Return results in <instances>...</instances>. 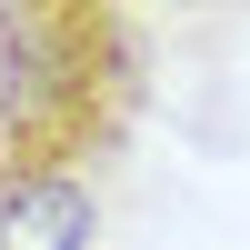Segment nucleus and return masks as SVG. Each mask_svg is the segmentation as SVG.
I'll list each match as a JSON object with an SVG mask.
<instances>
[{
    "instance_id": "1",
    "label": "nucleus",
    "mask_w": 250,
    "mask_h": 250,
    "mask_svg": "<svg viewBox=\"0 0 250 250\" xmlns=\"http://www.w3.org/2000/svg\"><path fill=\"white\" fill-rule=\"evenodd\" d=\"M150 110V30L120 0H0V210L100 190Z\"/></svg>"
},
{
    "instance_id": "2",
    "label": "nucleus",
    "mask_w": 250,
    "mask_h": 250,
    "mask_svg": "<svg viewBox=\"0 0 250 250\" xmlns=\"http://www.w3.org/2000/svg\"><path fill=\"white\" fill-rule=\"evenodd\" d=\"M90 220H100V190L10 200V210H0V250H90Z\"/></svg>"
}]
</instances>
